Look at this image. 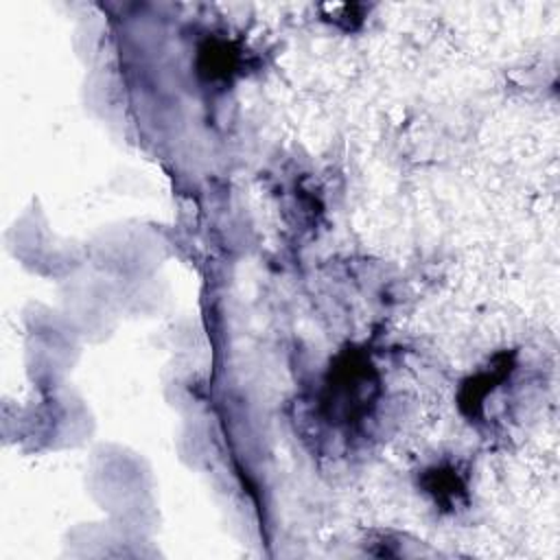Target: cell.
I'll use <instances>...</instances> for the list:
<instances>
[{
  "mask_svg": "<svg viewBox=\"0 0 560 560\" xmlns=\"http://www.w3.org/2000/svg\"><path fill=\"white\" fill-rule=\"evenodd\" d=\"M381 374L372 359L357 348L341 350L328 365L317 409L324 422L339 431H357L381 400Z\"/></svg>",
  "mask_w": 560,
  "mask_h": 560,
  "instance_id": "1",
  "label": "cell"
},
{
  "mask_svg": "<svg viewBox=\"0 0 560 560\" xmlns=\"http://www.w3.org/2000/svg\"><path fill=\"white\" fill-rule=\"evenodd\" d=\"M247 68V52L241 42L225 35H206L195 50V72L201 83L228 88Z\"/></svg>",
  "mask_w": 560,
  "mask_h": 560,
  "instance_id": "2",
  "label": "cell"
},
{
  "mask_svg": "<svg viewBox=\"0 0 560 560\" xmlns=\"http://www.w3.org/2000/svg\"><path fill=\"white\" fill-rule=\"evenodd\" d=\"M516 370V350L497 352L481 370L466 376L457 389V407L468 420L483 416L490 394H494Z\"/></svg>",
  "mask_w": 560,
  "mask_h": 560,
  "instance_id": "3",
  "label": "cell"
},
{
  "mask_svg": "<svg viewBox=\"0 0 560 560\" xmlns=\"http://www.w3.org/2000/svg\"><path fill=\"white\" fill-rule=\"evenodd\" d=\"M416 483L440 512H457L470 503L468 470L462 462H433L418 472Z\"/></svg>",
  "mask_w": 560,
  "mask_h": 560,
  "instance_id": "4",
  "label": "cell"
}]
</instances>
